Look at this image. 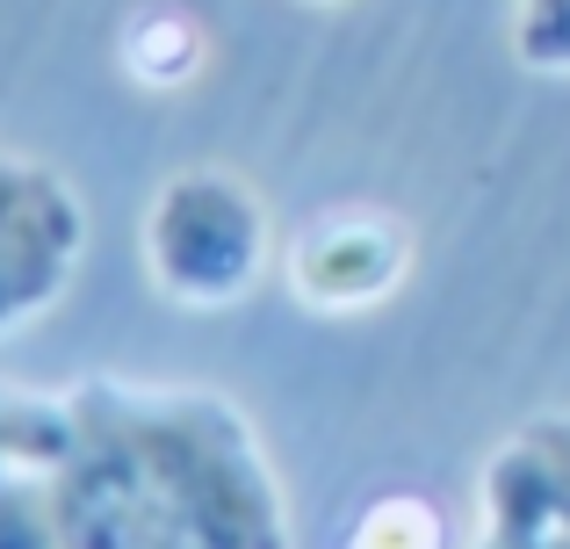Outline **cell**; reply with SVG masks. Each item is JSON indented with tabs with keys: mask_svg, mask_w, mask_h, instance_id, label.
<instances>
[{
	"mask_svg": "<svg viewBox=\"0 0 570 549\" xmlns=\"http://www.w3.org/2000/svg\"><path fill=\"white\" fill-rule=\"evenodd\" d=\"M66 549H289L275 463L217 391L87 376L58 470Z\"/></svg>",
	"mask_w": 570,
	"mask_h": 549,
	"instance_id": "6da1fadb",
	"label": "cell"
},
{
	"mask_svg": "<svg viewBox=\"0 0 570 549\" xmlns=\"http://www.w3.org/2000/svg\"><path fill=\"white\" fill-rule=\"evenodd\" d=\"M275 261V217L232 167H181L145 203V268L181 311H232Z\"/></svg>",
	"mask_w": 570,
	"mask_h": 549,
	"instance_id": "7a4b0ae2",
	"label": "cell"
},
{
	"mask_svg": "<svg viewBox=\"0 0 570 549\" xmlns=\"http://www.w3.org/2000/svg\"><path fill=\"white\" fill-rule=\"evenodd\" d=\"M87 254V203L58 167L0 153V340L66 304Z\"/></svg>",
	"mask_w": 570,
	"mask_h": 549,
	"instance_id": "3957f363",
	"label": "cell"
},
{
	"mask_svg": "<svg viewBox=\"0 0 570 549\" xmlns=\"http://www.w3.org/2000/svg\"><path fill=\"white\" fill-rule=\"evenodd\" d=\"M412 275V225L376 210V203H347L325 210L296 232L289 246V290L311 311H376L383 296H397V282Z\"/></svg>",
	"mask_w": 570,
	"mask_h": 549,
	"instance_id": "277c9868",
	"label": "cell"
},
{
	"mask_svg": "<svg viewBox=\"0 0 570 549\" xmlns=\"http://www.w3.org/2000/svg\"><path fill=\"white\" fill-rule=\"evenodd\" d=\"M570 528V412L520 427L484 463V536Z\"/></svg>",
	"mask_w": 570,
	"mask_h": 549,
	"instance_id": "5b68a950",
	"label": "cell"
},
{
	"mask_svg": "<svg viewBox=\"0 0 570 549\" xmlns=\"http://www.w3.org/2000/svg\"><path fill=\"white\" fill-rule=\"evenodd\" d=\"M116 51H124V72L138 87H188L209 58V37L188 8H145V14H130Z\"/></svg>",
	"mask_w": 570,
	"mask_h": 549,
	"instance_id": "8992f818",
	"label": "cell"
},
{
	"mask_svg": "<svg viewBox=\"0 0 570 549\" xmlns=\"http://www.w3.org/2000/svg\"><path fill=\"white\" fill-rule=\"evenodd\" d=\"M448 542H455V528L426 492H383L347 528V549H448Z\"/></svg>",
	"mask_w": 570,
	"mask_h": 549,
	"instance_id": "52a82bcc",
	"label": "cell"
},
{
	"mask_svg": "<svg viewBox=\"0 0 570 549\" xmlns=\"http://www.w3.org/2000/svg\"><path fill=\"white\" fill-rule=\"evenodd\" d=\"M513 58L534 72H570V0H513Z\"/></svg>",
	"mask_w": 570,
	"mask_h": 549,
	"instance_id": "ba28073f",
	"label": "cell"
},
{
	"mask_svg": "<svg viewBox=\"0 0 570 549\" xmlns=\"http://www.w3.org/2000/svg\"><path fill=\"white\" fill-rule=\"evenodd\" d=\"M318 8H340V0H318Z\"/></svg>",
	"mask_w": 570,
	"mask_h": 549,
	"instance_id": "9c48e42d",
	"label": "cell"
}]
</instances>
